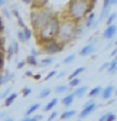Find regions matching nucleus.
I'll list each match as a JSON object with an SVG mask.
<instances>
[{"instance_id": "f257e3e1", "label": "nucleus", "mask_w": 117, "mask_h": 121, "mask_svg": "<svg viewBox=\"0 0 117 121\" xmlns=\"http://www.w3.org/2000/svg\"><path fill=\"white\" fill-rule=\"evenodd\" d=\"M95 6V2H88V0H71L68 3V9H67V19L80 23L81 20H84L88 13L93 12Z\"/></svg>"}, {"instance_id": "f03ea898", "label": "nucleus", "mask_w": 117, "mask_h": 121, "mask_svg": "<svg viewBox=\"0 0 117 121\" xmlns=\"http://www.w3.org/2000/svg\"><path fill=\"white\" fill-rule=\"evenodd\" d=\"M59 23H61V19L59 16H55L43 26L42 29H39L38 32H35L33 35L36 36V40L39 45H45L51 40H55L56 39V35H58V29H59Z\"/></svg>"}, {"instance_id": "7ed1b4c3", "label": "nucleus", "mask_w": 117, "mask_h": 121, "mask_svg": "<svg viewBox=\"0 0 117 121\" xmlns=\"http://www.w3.org/2000/svg\"><path fill=\"white\" fill-rule=\"evenodd\" d=\"M75 29H77V23L72 22L69 19H64L59 23V29H58V35H56V40L61 45H68L72 40H75Z\"/></svg>"}, {"instance_id": "20e7f679", "label": "nucleus", "mask_w": 117, "mask_h": 121, "mask_svg": "<svg viewBox=\"0 0 117 121\" xmlns=\"http://www.w3.org/2000/svg\"><path fill=\"white\" fill-rule=\"evenodd\" d=\"M54 16H55V13L48 7H43L39 10H32L31 14H29V17H31V23L33 27V33L38 32L39 29H42Z\"/></svg>"}, {"instance_id": "39448f33", "label": "nucleus", "mask_w": 117, "mask_h": 121, "mask_svg": "<svg viewBox=\"0 0 117 121\" xmlns=\"http://www.w3.org/2000/svg\"><path fill=\"white\" fill-rule=\"evenodd\" d=\"M64 48H65L64 45H61L59 42L55 39V40H51V42H48V43H45V45H42V52H45L48 56H54V55H56V53L62 52Z\"/></svg>"}, {"instance_id": "423d86ee", "label": "nucleus", "mask_w": 117, "mask_h": 121, "mask_svg": "<svg viewBox=\"0 0 117 121\" xmlns=\"http://www.w3.org/2000/svg\"><path fill=\"white\" fill-rule=\"evenodd\" d=\"M98 108V104L95 102V101H88L85 105H84V108L81 110V112H80V120H82V118H87L90 114H93L95 110Z\"/></svg>"}, {"instance_id": "0eeeda50", "label": "nucleus", "mask_w": 117, "mask_h": 121, "mask_svg": "<svg viewBox=\"0 0 117 121\" xmlns=\"http://www.w3.org/2000/svg\"><path fill=\"white\" fill-rule=\"evenodd\" d=\"M116 3H117L116 0H106L104 4H103V9H101V12H100V19H97V20L101 22L104 17H107L108 13H110V7H111L113 4H116Z\"/></svg>"}, {"instance_id": "6e6552de", "label": "nucleus", "mask_w": 117, "mask_h": 121, "mask_svg": "<svg viewBox=\"0 0 117 121\" xmlns=\"http://www.w3.org/2000/svg\"><path fill=\"white\" fill-rule=\"evenodd\" d=\"M98 23H100V22L97 20L95 13H94V12H91V13H88V16L84 19V25H82V26H84L85 29H90V27H95Z\"/></svg>"}, {"instance_id": "1a4fd4ad", "label": "nucleus", "mask_w": 117, "mask_h": 121, "mask_svg": "<svg viewBox=\"0 0 117 121\" xmlns=\"http://www.w3.org/2000/svg\"><path fill=\"white\" fill-rule=\"evenodd\" d=\"M116 33H117V27H116V25H111V26L106 27V30L103 32V38L106 40H114Z\"/></svg>"}, {"instance_id": "9d476101", "label": "nucleus", "mask_w": 117, "mask_h": 121, "mask_svg": "<svg viewBox=\"0 0 117 121\" xmlns=\"http://www.w3.org/2000/svg\"><path fill=\"white\" fill-rule=\"evenodd\" d=\"M114 91H116V86L114 85H108L106 88H103V91H101V98H103L104 101H110L111 97L114 95Z\"/></svg>"}, {"instance_id": "9b49d317", "label": "nucleus", "mask_w": 117, "mask_h": 121, "mask_svg": "<svg viewBox=\"0 0 117 121\" xmlns=\"http://www.w3.org/2000/svg\"><path fill=\"white\" fill-rule=\"evenodd\" d=\"M94 52H95V45L88 43V45H85V46L78 52V55H80V56H91Z\"/></svg>"}, {"instance_id": "f8f14e48", "label": "nucleus", "mask_w": 117, "mask_h": 121, "mask_svg": "<svg viewBox=\"0 0 117 121\" xmlns=\"http://www.w3.org/2000/svg\"><path fill=\"white\" fill-rule=\"evenodd\" d=\"M14 78V75H13V72H3V75L0 73V84L2 85H4V84H9L12 79Z\"/></svg>"}, {"instance_id": "ddd939ff", "label": "nucleus", "mask_w": 117, "mask_h": 121, "mask_svg": "<svg viewBox=\"0 0 117 121\" xmlns=\"http://www.w3.org/2000/svg\"><path fill=\"white\" fill-rule=\"evenodd\" d=\"M74 95H72V94H65L64 97H62V99H61V102H62V105H64V107L67 108V107H71V105H72V102H74Z\"/></svg>"}, {"instance_id": "4468645a", "label": "nucleus", "mask_w": 117, "mask_h": 121, "mask_svg": "<svg viewBox=\"0 0 117 121\" xmlns=\"http://www.w3.org/2000/svg\"><path fill=\"white\" fill-rule=\"evenodd\" d=\"M68 91H69V86H68V85H65V84L56 85V86L54 88V92H55V94H58V95H61V94H64V95H65Z\"/></svg>"}, {"instance_id": "2eb2a0df", "label": "nucleus", "mask_w": 117, "mask_h": 121, "mask_svg": "<svg viewBox=\"0 0 117 121\" xmlns=\"http://www.w3.org/2000/svg\"><path fill=\"white\" fill-rule=\"evenodd\" d=\"M39 108H40V104H39V102H35V104H32L31 107H29V108L26 110L25 115H26V117H32V115H33V114L39 110Z\"/></svg>"}, {"instance_id": "dca6fc26", "label": "nucleus", "mask_w": 117, "mask_h": 121, "mask_svg": "<svg viewBox=\"0 0 117 121\" xmlns=\"http://www.w3.org/2000/svg\"><path fill=\"white\" fill-rule=\"evenodd\" d=\"M87 92V86H77L74 89V92H72V95H74V98H82Z\"/></svg>"}, {"instance_id": "f3484780", "label": "nucleus", "mask_w": 117, "mask_h": 121, "mask_svg": "<svg viewBox=\"0 0 117 121\" xmlns=\"http://www.w3.org/2000/svg\"><path fill=\"white\" fill-rule=\"evenodd\" d=\"M52 64H54V56H46V58H43L42 60H39V66H40V68L51 66Z\"/></svg>"}, {"instance_id": "a211bd4d", "label": "nucleus", "mask_w": 117, "mask_h": 121, "mask_svg": "<svg viewBox=\"0 0 117 121\" xmlns=\"http://www.w3.org/2000/svg\"><path fill=\"white\" fill-rule=\"evenodd\" d=\"M58 102H59V99H58L56 97H54V98H52V99L45 105V107H43V111H52V110H54V107H56V104H58Z\"/></svg>"}, {"instance_id": "6ab92c4d", "label": "nucleus", "mask_w": 117, "mask_h": 121, "mask_svg": "<svg viewBox=\"0 0 117 121\" xmlns=\"http://www.w3.org/2000/svg\"><path fill=\"white\" fill-rule=\"evenodd\" d=\"M18 95H19V94H16V92H12L9 97H6V98H4V105H6V107H10V105H12L14 101H16Z\"/></svg>"}, {"instance_id": "aec40b11", "label": "nucleus", "mask_w": 117, "mask_h": 121, "mask_svg": "<svg viewBox=\"0 0 117 121\" xmlns=\"http://www.w3.org/2000/svg\"><path fill=\"white\" fill-rule=\"evenodd\" d=\"M85 27L82 26V25H80V23H77V29H75V39H80V38H82L84 36V33H85Z\"/></svg>"}, {"instance_id": "412c9836", "label": "nucleus", "mask_w": 117, "mask_h": 121, "mask_svg": "<svg viewBox=\"0 0 117 121\" xmlns=\"http://www.w3.org/2000/svg\"><path fill=\"white\" fill-rule=\"evenodd\" d=\"M25 62H26V65H29V66H39V60H38V58H33V56H31V55H29V56L25 59Z\"/></svg>"}, {"instance_id": "4be33fe9", "label": "nucleus", "mask_w": 117, "mask_h": 121, "mask_svg": "<svg viewBox=\"0 0 117 121\" xmlns=\"http://www.w3.org/2000/svg\"><path fill=\"white\" fill-rule=\"evenodd\" d=\"M116 71H117V59L114 58L113 60H110V65H108V68H107V72H108L110 75H114Z\"/></svg>"}, {"instance_id": "5701e85b", "label": "nucleus", "mask_w": 117, "mask_h": 121, "mask_svg": "<svg viewBox=\"0 0 117 121\" xmlns=\"http://www.w3.org/2000/svg\"><path fill=\"white\" fill-rule=\"evenodd\" d=\"M101 91H103V88L101 86H94L90 92H88V97L90 98H95V97H100L101 95Z\"/></svg>"}, {"instance_id": "b1692460", "label": "nucleus", "mask_w": 117, "mask_h": 121, "mask_svg": "<svg viewBox=\"0 0 117 121\" xmlns=\"http://www.w3.org/2000/svg\"><path fill=\"white\" fill-rule=\"evenodd\" d=\"M98 121H116V114L114 112H106L104 115H101Z\"/></svg>"}, {"instance_id": "393cba45", "label": "nucleus", "mask_w": 117, "mask_h": 121, "mask_svg": "<svg viewBox=\"0 0 117 121\" xmlns=\"http://www.w3.org/2000/svg\"><path fill=\"white\" fill-rule=\"evenodd\" d=\"M84 71H85V66H78V68H77L75 71H72V73L69 75V79H74V78H78V77H80V75H81V73H82Z\"/></svg>"}, {"instance_id": "a878e982", "label": "nucleus", "mask_w": 117, "mask_h": 121, "mask_svg": "<svg viewBox=\"0 0 117 121\" xmlns=\"http://www.w3.org/2000/svg\"><path fill=\"white\" fill-rule=\"evenodd\" d=\"M77 112H75V110H67V111H64L62 114H61V120H68V118H71V117H74Z\"/></svg>"}, {"instance_id": "bb28decb", "label": "nucleus", "mask_w": 117, "mask_h": 121, "mask_svg": "<svg viewBox=\"0 0 117 121\" xmlns=\"http://www.w3.org/2000/svg\"><path fill=\"white\" fill-rule=\"evenodd\" d=\"M116 12H110L108 13V16H107V19H106V23H107V26H111V25H114V22H116Z\"/></svg>"}, {"instance_id": "cd10ccee", "label": "nucleus", "mask_w": 117, "mask_h": 121, "mask_svg": "<svg viewBox=\"0 0 117 121\" xmlns=\"http://www.w3.org/2000/svg\"><path fill=\"white\" fill-rule=\"evenodd\" d=\"M75 58H77V55H75V53H71V55H68V56H67V58L62 60V65H69V64H72Z\"/></svg>"}, {"instance_id": "c85d7f7f", "label": "nucleus", "mask_w": 117, "mask_h": 121, "mask_svg": "<svg viewBox=\"0 0 117 121\" xmlns=\"http://www.w3.org/2000/svg\"><path fill=\"white\" fill-rule=\"evenodd\" d=\"M22 30H23V33H25V38H26V40L29 42V40H31V38L33 36V30H32V29H29L27 26H26L25 29H22Z\"/></svg>"}, {"instance_id": "c756f323", "label": "nucleus", "mask_w": 117, "mask_h": 121, "mask_svg": "<svg viewBox=\"0 0 117 121\" xmlns=\"http://www.w3.org/2000/svg\"><path fill=\"white\" fill-rule=\"evenodd\" d=\"M43 117L40 115V114H36V115H32V117H25V118H22L20 121H40Z\"/></svg>"}, {"instance_id": "7c9ffc66", "label": "nucleus", "mask_w": 117, "mask_h": 121, "mask_svg": "<svg viewBox=\"0 0 117 121\" xmlns=\"http://www.w3.org/2000/svg\"><path fill=\"white\" fill-rule=\"evenodd\" d=\"M51 95V88H43L40 92H39V98L42 99V98H48Z\"/></svg>"}, {"instance_id": "2f4dec72", "label": "nucleus", "mask_w": 117, "mask_h": 121, "mask_svg": "<svg viewBox=\"0 0 117 121\" xmlns=\"http://www.w3.org/2000/svg\"><path fill=\"white\" fill-rule=\"evenodd\" d=\"M80 84H81L80 78H74V79H69L68 86H69V88H77V86H80Z\"/></svg>"}, {"instance_id": "473e14b6", "label": "nucleus", "mask_w": 117, "mask_h": 121, "mask_svg": "<svg viewBox=\"0 0 117 121\" xmlns=\"http://www.w3.org/2000/svg\"><path fill=\"white\" fill-rule=\"evenodd\" d=\"M10 48H12V51H13L14 55H18V53H19V42H18V40H13V42L10 43Z\"/></svg>"}, {"instance_id": "72a5a7b5", "label": "nucleus", "mask_w": 117, "mask_h": 121, "mask_svg": "<svg viewBox=\"0 0 117 121\" xmlns=\"http://www.w3.org/2000/svg\"><path fill=\"white\" fill-rule=\"evenodd\" d=\"M16 35H18L19 42H22V43H26V42H27V40H26V38H25V33H23V30H22V29H18Z\"/></svg>"}, {"instance_id": "f704fd0d", "label": "nucleus", "mask_w": 117, "mask_h": 121, "mask_svg": "<svg viewBox=\"0 0 117 121\" xmlns=\"http://www.w3.org/2000/svg\"><path fill=\"white\" fill-rule=\"evenodd\" d=\"M4 62H6V55H4V51H0V71L4 68Z\"/></svg>"}, {"instance_id": "c9c22d12", "label": "nucleus", "mask_w": 117, "mask_h": 121, "mask_svg": "<svg viewBox=\"0 0 117 121\" xmlns=\"http://www.w3.org/2000/svg\"><path fill=\"white\" fill-rule=\"evenodd\" d=\"M31 94H32V88H31V86H25V88L22 89V95H23V97H29Z\"/></svg>"}, {"instance_id": "e433bc0d", "label": "nucleus", "mask_w": 117, "mask_h": 121, "mask_svg": "<svg viewBox=\"0 0 117 121\" xmlns=\"http://www.w3.org/2000/svg\"><path fill=\"white\" fill-rule=\"evenodd\" d=\"M10 94H12V88H10V86H7V88L3 91V92L0 94V98H6V97H9Z\"/></svg>"}, {"instance_id": "4c0bfd02", "label": "nucleus", "mask_w": 117, "mask_h": 121, "mask_svg": "<svg viewBox=\"0 0 117 121\" xmlns=\"http://www.w3.org/2000/svg\"><path fill=\"white\" fill-rule=\"evenodd\" d=\"M4 55H7V60H10V59L14 56V53H13V51H12V48H10V46L7 48V52H6Z\"/></svg>"}, {"instance_id": "58836bf2", "label": "nucleus", "mask_w": 117, "mask_h": 121, "mask_svg": "<svg viewBox=\"0 0 117 121\" xmlns=\"http://www.w3.org/2000/svg\"><path fill=\"white\" fill-rule=\"evenodd\" d=\"M56 72H58V71H55V69H54V71H51V72H49V73L46 75V77H45V79L48 81V79H51V78H54V77H56Z\"/></svg>"}, {"instance_id": "ea45409f", "label": "nucleus", "mask_w": 117, "mask_h": 121, "mask_svg": "<svg viewBox=\"0 0 117 121\" xmlns=\"http://www.w3.org/2000/svg\"><path fill=\"white\" fill-rule=\"evenodd\" d=\"M56 117H58V112H56V111H52V112L49 114V117H48V121H54Z\"/></svg>"}, {"instance_id": "a19ab883", "label": "nucleus", "mask_w": 117, "mask_h": 121, "mask_svg": "<svg viewBox=\"0 0 117 121\" xmlns=\"http://www.w3.org/2000/svg\"><path fill=\"white\" fill-rule=\"evenodd\" d=\"M3 13H4V16H6L7 19H10V17H12V14H10L12 12H10L9 9H6V7H4V9H3Z\"/></svg>"}, {"instance_id": "79ce46f5", "label": "nucleus", "mask_w": 117, "mask_h": 121, "mask_svg": "<svg viewBox=\"0 0 117 121\" xmlns=\"http://www.w3.org/2000/svg\"><path fill=\"white\" fill-rule=\"evenodd\" d=\"M25 65H26L25 60H20V62H18V64H16V68H18V69H22V68H25Z\"/></svg>"}, {"instance_id": "37998d69", "label": "nucleus", "mask_w": 117, "mask_h": 121, "mask_svg": "<svg viewBox=\"0 0 117 121\" xmlns=\"http://www.w3.org/2000/svg\"><path fill=\"white\" fill-rule=\"evenodd\" d=\"M108 65H110V62H107V64H104V65H101V66H100V72H103V71H106V69L108 68Z\"/></svg>"}, {"instance_id": "c03bdc74", "label": "nucleus", "mask_w": 117, "mask_h": 121, "mask_svg": "<svg viewBox=\"0 0 117 121\" xmlns=\"http://www.w3.org/2000/svg\"><path fill=\"white\" fill-rule=\"evenodd\" d=\"M65 75H67V72H61V73H56V77L58 78H64Z\"/></svg>"}, {"instance_id": "a18cd8bd", "label": "nucleus", "mask_w": 117, "mask_h": 121, "mask_svg": "<svg viewBox=\"0 0 117 121\" xmlns=\"http://www.w3.org/2000/svg\"><path fill=\"white\" fill-rule=\"evenodd\" d=\"M25 75H26V77H33V72H32V71H27Z\"/></svg>"}, {"instance_id": "49530a36", "label": "nucleus", "mask_w": 117, "mask_h": 121, "mask_svg": "<svg viewBox=\"0 0 117 121\" xmlns=\"http://www.w3.org/2000/svg\"><path fill=\"white\" fill-rule=\"evenodd\" d=\"M6 3H7L6 0H0V6H2V7H4V6H6Z\"/></svg>"}, {"instance_id": "de8ad7c7", "label": "nucleus", "mask_w": 117, "mask_h": 121, "mask_svg": "<svg viewBox=\"0 0 117 121\" xmlns=\"http://www.w3.org/2000/svg\"><path fill=\"white\" fill-rule=\"evenodd\" d=\"M116 55H117V51H116V49H113V51H111V56H113V59L116 58Z\"/></svg>"}, {"instance_id": "09e8293b", "label": "nucleus", "mask_w": 117, "mask_h": 121, "mask_svg": "<svg viewBox=\"0 0 117 121\" xmlns=\"http://www.w3.org/2000/svg\"><path fill=\"white\" fill-rule=\"evenodd\" d=\"M3 121H14L13 118H10V117H7V118H3Z\"/></svg>"}, {"instance_id": "8fccbe9b", "label": "nucleus", "mask_w": 117, "mask_h": 121, "mask_svg": "<svg viewBox=\"0 0 117 121\" xmlns=\"http://www.w3.org/2000/svg\"><path fill=\"white\" fill-rule=\"evenodd\" d=\"M33 78H35V79H39V78H40V75H39V73H35V75H33Z\"/></svg>"}, {"instance_id": "3c124183", "label": "nucleus", "mask_w": 117, "mask_h": 121, "mask_svg": "<svg viewBox=\"0 0 117 121\" xmlns=\"http://www.w3.org/2000/svg\"><path fill=\"white\" fill-rule=\"evenodd\" d=\"M3 36V33H2V30H0V38H2Z\"/></svg>"}, {"instance_id": "603ef678", "label": "nucleus", "mask_w": 117, "mask_h": 121, "mask_svg": "<svg viewBox=\"0 0 117 121\" xmlns=\"http://www.w3.org/2000/svg\"><path fill=\"white\" fill-rule=\"evenodd\" d=\"M77 121H82V120H77Z\"/></svg>"}, {"instance_id": "864d4df0", "label": "nucleus", "mask_w": 117, "mask_h": 121, "mask_svg": "<svg viewBox=\"0 0 117 121\" xmlns=\"http://www.w3.org/2000/svg\"><path fill=\"white\" fill-rule=\"evenodd\" d=\"M0 88H2V84H0Z\"/></svg>"}, {"instance_id": "5fc2aeb1", "label": "nucleus", "mask_w": 117, "mask_h": 121, "mask_svg": "<svg viewBox=\"0 0 117 121\" xmlns=\"http://www.w3.org/2000/svg\"><path fill=\"white\" fill-rule=\"evenodd\" d=\"M0 99H2V98H0Z\"/></svg>"}]
</instances>
